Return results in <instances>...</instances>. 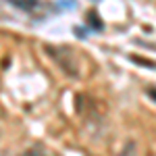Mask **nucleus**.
<instances>
[{"instance_id":"f257e3e1","label":"nucleus","mask_w":156,"mask_h":156,"mask_svg":"<svg viewBox=\"0 0 156 156\" xmlns=\"http://www.w3.org/2000/svg\"><path fill=\"white\" fill-rule=\"evenodd\" d=\"M46 54L54 60L60 67V71L65 73L67 77H79V62L73 56V52L69 48H62V46H44Z\"/></svg>"},{"instance_id":"f03ea898","label":"nucleus","mask_w":156,"mask_h":156,"mask_svg":"<svg viewBox=\"0 0 156 156\" xmlns=\"http://www.w3.org/2000/svg\"><path fill=\"white\" fill-rule=\"evenodd\" d=\"M119 156H137V144H135V140H127L123 148H121Z\"/></svg>"},{"instance_id":"7ed1b4c3","label":"nucleus","mask_w":156,"mask_h":156,"mask_svg":"<svg viewBox=\"0 0 156 156\" xmlns=\"http://www.w3.org/2000/svg\"><path fill=\"white\" fill-rule=\"evenodd\" d=\"M21 156H50L48 152H46V148H44V146H31V148H27V150H25L23 154Z\"/></svg>"},{"instance_id":"20e7f679","label":"nucleus","mask_w":156,"mask_h":156,"mask_svg":"<svg viewBox=\"0 0 156 156\" xmlns=\"http://www.w3.org/2000/svg\"><path fill=\"white\" fill-rule=\"evenodd\" d=\"M12 4H17L19 9L23 11H31V9H37V0H9Z\"/></svg>"},{"instance_id":"39448f33","label":"nucleus","mask_w":156,"mask_h":156,"mask_svg":"<svg viewBox=\"0 0 156 156\" xmlns=\"http://www.w3.org/2000/svg\"><path fill=\"white\" fill-rule=\"evenodd\" d=\"M148 96H150V98H152V100L156 102V87H152V90H148Z\"/></svg>"},{"instance_id":"423d86ee","label":"nucleus","mask_w":156,"mask_h":156,"mask_svg":"<svg viewBox=\"0 0 156 156\" xmlns=\"http://www.w3.org/2000/svg\"><path fill=\"white\" fill-rule=\"evenodd\" d=\"M150 156H154V154H150Z\"/></svg>"}]
</instances>
